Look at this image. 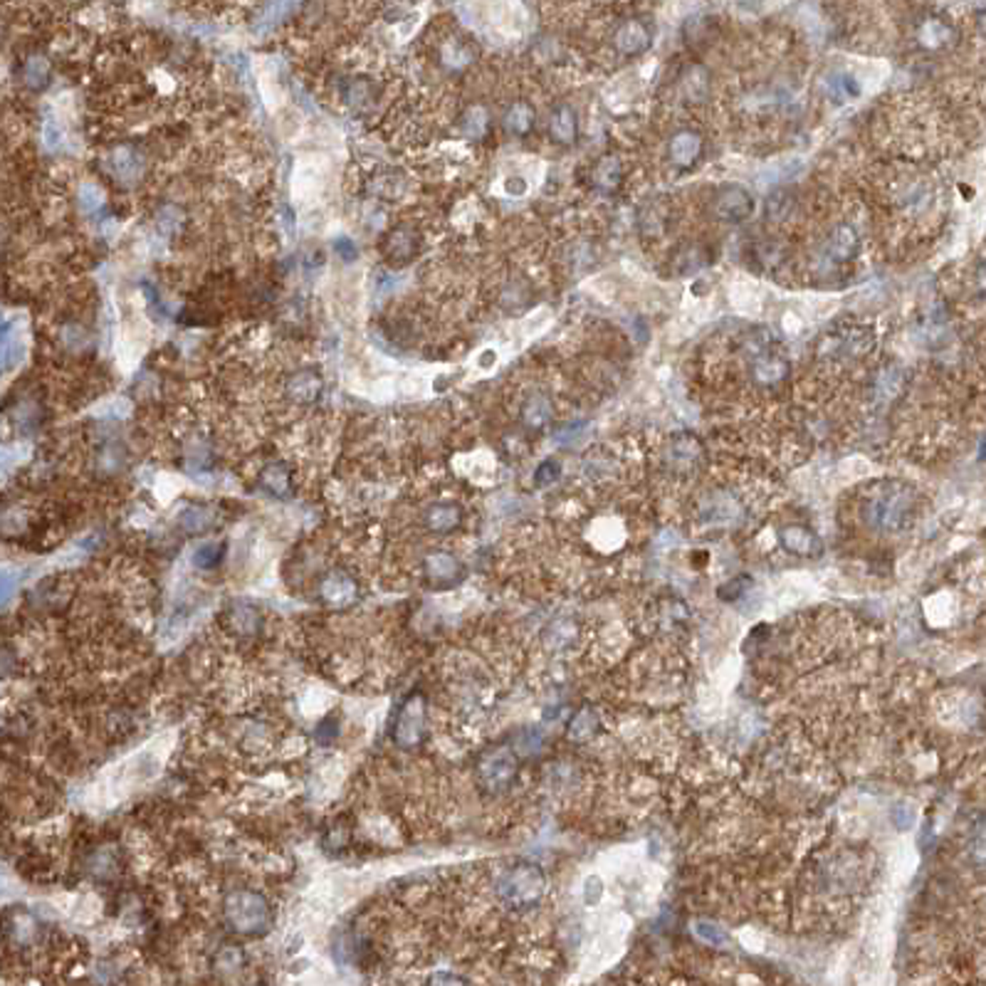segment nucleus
<instances>
[{
	"instance_id": "13",
	"label": "nucleus",
	"mask_w": 986,
	"mask_h": 986,
	"mask_svg": "<svg viewBox=\"0 0 986 986\" xmlns=\"http://www.w3.org/2000/svg\"><path fill=\"white\" fill-rule=\"evenodd\" d=\"M50 77H53V67L47 62L44 55H30L22 65V85L33 92H43L47 85H50Z\"/></svg>"
},
{
	"instance_id": "27",
	"label": "nucleus",
	"mask_w": 986,
	"mask_h": 986,
	"mask_svg": "<svg viewBox=\"0 0 986 986\" xmlns=\"http://www.w3.org/2000/svg\"><path fill=\"white\" fill-rule=\"evenodd\" d=\"M60 342H62V346L69 349V352H82V349L89 343V334L87 329H82L79 324H67V327L60 329Z\"/></svg>"
},
{
	"instance_id": "4",
	"label": "nucleus",
	"mask_w": 986,
	"mask_h": 986,
	"mask_svg": "<svg viewBox=\"0 0 986 986\" xmlns=\"http://www.w3.org/2000/svg\"><path fill=\"white\" fill-rule=\"evenodd\" d=\"M423 731H425V699L421 695H410L396 715L393 740L400 747H416L423 740Z\"/></svg>"
},
{
	"instance_id": "24",
	"label": "nucleus",
	"mask_w": 986,
	"mask_h": 986,
	"mask_svg": "<svg viewBox=\"0 0 986 986\" xmlns=\"http://www.w3.org/2000/svg\"><path fill=\"white\" fill-rule=\"evenodd\" d=\"M488 126H489V117H488V111L482 109V107H473V109H467L465 117H463V122H460V129H463L467 136H473V139L485 136Z\"/></svg>"
},
{
	"instance_id": "22",
	"label": "nucleus",
	"mask_w": 986,
	"mask_h": 986,
	"mask_svg": "<svg viewBox=\"0 0 986 986\" xmlns=\"http://www.w3.org/2000/svg\"><path fill=\"white\" fill-rule=\"evenodd\" d=\"M386 250H388V255H391V260H396V263L408 260V257L413 255V250H416V238H413L408 230H396V233L388 235Z\"/></svg>"
},
{
	"instance_id": "7",
	"label": "nucleus",
	"mask_w": 986,
	"mask_h": 986,
	"mask_svg": "<svg viewBox=\"0 0 986 986\" xmlns=\"http://www.w3.org/2000/svg\"><path fill=\"white\" fill-rule=\"evenodd\" d=\"M702 156V136L692 129H685V132L675 133L670 139V161L675 164L677 168H692L698 164V158Z\"/></svg>"
},
{
	"instance_id": "2",
	"label": "nucleus",
	"mask_w": 986,
	"mask_h": 986,
	"mask_svg": "<svg viewBox=\"0 0 986 986\" xmlns=\"http://www.w3.org/2000/svg\"><path fill=\"white\" fill-rule=\"evenodd\" d=\"M873 349H876V329L865 324L841 327V332L828 336V342L820 346L823 354L845 356V359H863Z\"/></svg>"
},
{
	"instance_id": "26",
	"label": "nucleus",
	"mask_w": 986,
	"mask_h": 986,
	"mask_svg": "<svg viewBox=\"0 0 986 986\" xmlns=\"http://www.w3.org/2000/svg\"><path fill=\"white\" fill-rule=\"evenodd\" d=\"M101 203H104V196H101V190L97 189V186H92V183H82V186H79L77 190L79 211L92 215V213L100 211Z\"/></svg>"
},
{
	"instance_id": "1",
	"label": "nucleus",
	"mask_w": 986,
	"mask_h": 986,
	"mask_svg": "<svg viewBox=\"0 0 986 986\" xmlns=\"http://www.w3.org/2000/svg\"><path fill=\"white\" fill-rule=\"evenodd\" d=\"M225 920L243 934H265L272 925V909L263 895L243 890L225 900Z\"/></svg>"
},
{
	"instance_id": "9",
	"label": "nucleus",
	"mask_w": 986,
	"mask_h": 986,
	"mask_svg": "<svg viewBox=\"0 0 986 986\" xmlns=\"http://www.w3.org/2000/svg\"><path fill=\"white\" fill-rule=\"evenodd\" d=\"M861 250V235L853 225H838L828 240V257L833 263H851Z\"/></svg>"
},
{
	"instance_id": "18",
	"label": "nucleus",
	"mask_w": 986,
	"mask_h": 986,
	"mask_svg": "<svg viewBox=\"0 0 986 986\" xmlns=\"http://www.w3.org/2000/svg\"><path fill=\"white\" fill-rule=\"evenodd\" d=\"M460 521V510L455 505H432L428 514H425V524L428 529L438 534H445L455 529V524Z\"/></svg>"
},
{
	"instance_id": "14",
	"label": "nucleus",
	"mask_w": 986,
	"mask_h": 986,
	"mask_svg": "<svg viewBox=\"0 0 986 986\" xmlns=\"http://www.w3.org/2000/svg\"><path fill=\"white\" fill-rule=\"evenodd\" d=\"M902 384H905V374H902V368L895 364H887L877 368L873 388H876L877 399L890 400V399H895L900 391H902Z\"/></svg>"
},
{
	"instance_id": "17",
	"label": "nucleus",
	"mask_w": 986,
	"mask_h": 986,
	"mask_svg": "<svg viewBox=\"0 0 986 986\" xmlns=\"http://www.w3.org/2000/svg\"><path fill=\"white\" fill-rule=\"evenodd\" d=\"M22 356H25V342L20 339V332L12 329L11 319H5L3 324V368L12 371L22 361Z\"/></svg>"
},
{
	"instance_id": "36",
	"label": "nucleus",
	"mask_w": 986,
	"mask_h": 986,
	"mask_svg": "<svg viewBox=\"0 0 986 986\" xmlns=\"http://www.w3.org/2000/svg\"><path fill=\"white\" fill-rule=\"evenodd\" d=\"M976 285H979V289H984L986 292V260L982 263V267H979V272H976Z\"/></svg>"
},
{
	"instance_id": "20",
	"label": "nucleus",
	"mask_w": 986,
	"mask_h": 986,
	"mask_svg": "<svg viewBox=\"0 0 986 986\" xmlns=\"http://www.w3.org/2000/svg\"><path fill=\"white\" fill-rule=\"evenodd\" d=\"M260 482H263V488L270 492V495H275V497H287L289 495V482H292V477H289V470L285 465H270L263 470V475H260Z\"/></svg>"
},
{
	"instance_id": "35",
	"label": "nucleus",
	"mask_w": 986,
	"mask_h": 986,
	"mask_svg": "<svg viewBox=\"0 0 986 986\" xmlns=\"http://www.w3.org/2000/svg\"><path fill=\"white\" fill-rule=\"evenodd\" d=\"M524 190H527V183L521 178H510L507 181V193H512V196H521Z\"/></svg>"
},
{
	"instance_id": "6",
	"label": "nucleus",
	"mask_w": 986,
	"mask_h": 986,
	"mask_svg": "<svg viewBox=\"0 0 986 986\" xmlns=\"http://www.w3.org/2000/svg\"><path fill=\"white\" fill-rule=\"evenodd\" d=\"M651 30L645 28L641 20H628L623 22L621 28L616 30V50L626 57H638L643 55L645 50L651 47Z\"/></svg>"
},
{
	"instance_id": "25",
	"label": "nucleus",
	"mask_w": 986,
	"mask_h": 986,
	"mask_svg": "<svg viewBox=\"0 0 986 986\" xmlns=\"http://www.w3.org/2000/svg\"><path fill=\"white\" fill-rule=\"evenodd\" d=\"M425 569H428V574H431V578H453L457 571H460V564L455 562L453 556L450 554H432L428 562H425Z\"/></svg>"
},
{
	"instance_id": "19",
	"label": "nucleus",
	"mask_w": 986,
	"mask_h": 986,
	"mask_svg": "<svg viewBox=\"0 0 986 986\" xmlns=\"http://www.w3.org/2000/svg\"><path fill=\"white\" fill-rule=\"evenodd\" d=\"M505 126H507V132L517 133V136L529 133L534 126V109L529 104H524V101L512 104L507 114H505Z\"/></svg>"
},
{
	"instance_id": "31",
	"label": "nucleus",
	"mask_w": 986,
	"mask_h": 986,
	"mask_svg": "<svg viewBox=\"0 0 986 986\" xmlns=\"http://www.w3.org/2000/svg\"><path fill=\"white\" fill-rule=\"evenodd\" d=\"M222 546H215V544H203L193 552V564L198 569H213V566L221 562Z\"/></svg>"
},
{
	"instance_id": "10",
	"label": "nucleus",
	"mask_w": 986,
	"mask_h": 986,
	"mask_svg": "<svg viewBox=\"0 0 986 986\" xmlns=\"http://www.w3.org/2000/svg\"><path fill=\"white\" fill-rule=\"evenodd\" d=\"M109 166L122 183H133L144 171V161L132 146H117L109 154Z\"/></svg>"
},
{
	"instance_id": "5",
	"label": "nucleus",
	"mask_w": 986,
	"mask_h": 986,
	"mask_svg": "<svg viewBox=\"0 0 986 986\" xmlns=\"http://www.w3.org/2000/svg\"><path fill=\"white\" fill-rule=\"evenodd\" d=\"M712 213L717 221L724 222H742L754 213V196L744 186H724L717 190Z\"/></svg>"
},
{
	"instance_id": "16",
	"label": "nucleus",
	"mask_w": 986,
	"mask_h": 986,
	"mask_svg": "<svg viewBox=\"0 0 986 986\" xmlns=\"http://www.w3.org/2000/svg\"><path fill=\"white\" fill-rule=\"evenodd\" d=\"M521 418H524V423H527L529 428H542V425H546L549 418H552V400L537 391V393H532L529 399L524 400V406H521Z\"/></svg>"
},
{
	"instance_id": "32",
	"label": "nucleus",
	"mask_w": 986,
	"mask_h": 986,
	"mask_svg": "<svg viewBox=\"0 0 986 986\" xmlns=\"http://www.w3.org/2000/svg\"><path fill=\"white\" fill-rule=\"evenodd\" d=\"M556 477H559V465H556L554 460H546V463H542V467L537 470V485H549V482H554Z\"/></svg>"
},
{
	"instance_id": "34",
	"label": "nucleus",
	"mask_w": 986,
	"mask_h": 986,
	"mask_svg": "<svg viewBox=\"0 0 986 986\" xmlns=\"http://www.w3.org/2000/svg\"><path fill=\"white\" fill-rule=\"evenodd\" d=\"M334 247H336V253H339V255H342V257H346V260H352V257H356V245L352 243V240H346V238H339V240H336V245H334Z\"/></svg>"
},
{
	"instance_id": "28",
	"label": "nucleus",
	"mask_w": 986,
	"mask_h": 986,
	"mask_svg": "<svg viewBox=\"0 0 986 986\" xmlns=\"http://www.w3.org/2000/svg\"><path fill=\"white\" fill-rule=\"evenodd\" d=\"M322 591L334 601V603H339L343 596H346V599H352V594H354V581L346 577H329V581L324 584Z\"/></svg>"
},
{
	"instance_id": "11",
	"label": "nucleus",
	"mask_w": 986,
	"mask_h": 986,
	"mask_svg": "<svg viewBox=\"0 0 986 986\" xmlns=\"http://www.w3.org/2000/svg\"><path fill=\"white\" fill-rule=\"evenodd\" d=\"M549 132H552V139H554L556 144H574L578 136L577 111L571 109V107H566V104L556 107L552 111V119H549Z\"/></svg>"
},
{
	"instance_id": "12",
	"label": "nucleus",
	"mask_w": 986,
	"mask_h": 986,
	"mask_svg": "<svg viewBox=\"0 0 986 986\" xmlns=\"http://www.w3.org/2000/svg\"><path fill=\"white\" fill-rule=\"evenodd\" d=\"M319 391H322V378H319V374L310 371V368L297 371L287 381L289 399L297 400V403H311V400L319 396Z\"/></svg>"
},
{
	"instance_id": "3",
	"label": "nucleus",
	"mask_w": 986,
	"mask_h": 986,
	"mask_svg": "<svg viewBox=\"0 0 986 986\" xmlns=\"http://www.w3.org/2000/svg\"><path fill=\"white\" fill-rule=\"evenodd\" d=\"M908 492L900 488V485H890V488L877 492L876 497L868 502L865 512H868L870 524H876L880 529H898L900 521L905 517V512H908Z\"/></svg>"
},
{
	"instance_id": "23",
	"label": "nucleus",
	"mask_w": 986,
	"mask_h": 986,
	"mask_svg": "<svg viewBox=\"0 0 986 986\" xmlns=\"http://www.w3.org/2000/svg\"><path fill=\"white\" fill-rule=\"evenodd\" d=\"M470 62H473V50L467 44L453 40L443 47V65L448 69H465Z\"/></svg>"
},
{
	"instance_id": "30",
	"label": "nucleus",
	"mask_w": 986,
	"mask_h": 986,
	"mask_svg": "<svg viewBox=\"0 0 986 986\" xmlns=\"http://www.w3.org/2000/svg\"><path fill=\"white\" fill-rule=\"evenodd\" d=\"M183 527L189 529V532H203V529H208L211 527V521H213V514L208 510H203V507H193V510H189L186 514H183Z\"/></svg>"
},
{
	"instance_id": "29",
	"label": "nucleus",
	"mask_w": 986,
	"mask_h": 986,
	"mask_svg": "<svg viewBox=\"0 0 986 986\" xmlns=\"http://www.w3.org/2000/svg\"><path fill=\"white\" fill-rule=\"evenodd\" d=\"M181 222H183V213L174 208V206L161 208V211L156 213V225H158L161 233H176L178 228H181Z\"/></svg>"
},
{
	"instance_id": "8",
	"label": "nucleus",
	"mask_w": 986,
	"mask_h": 986,
	"mask_svg": "<svg viewBox=\"0 0 986 986\" xmlns=\"http://www.w3.org/2000/svg\"><path fill=\"white\" fill-rule=\"evenodd\" d=\"M820 89H823L826 100L836 104V107H843V104H848V101L861 97V85L848 72H831L828 77L823 79V87Z\"/></svg>"
},
{
	"instance_id": "21",
	"label": "nucleus",
	"mask_w": 986,
	"mask_h": 986,
	"mask_svg": "<svg viewBox=\"0 0 986 986\" xmlns=\"http://www.w3.org/2000/svg\"><path fill=\"white\" fill-rule=\"evenodd\" d=\"M950 37H952L950 25L940 20V18H932V20H927L925 25H922L920 43L925 44V47H930V50H937V47L947 44L950 43Z\"/></svg>"
},
{
	"instance_id": "15",
	"label": "nucleus",
	"mask_w": 986,
	"mask_h": 986,
	"mask_svg": "<svg viewBox=\"0 0 986 986\" xmlns=\"http://www.w3.org/2000/svg\"><path fill=\"white\" fill-rule=\"evenodd\" d=\"M594 181H596V186L603 193H613L623 181L621 161L616 156H603L599 164H596V168H594Z\"/></svg>"
},
{
	"instance_id": "33",
	"label": "nucleus",
	"mask_w": 986,
	"mask_h": 986,
	"mask_svg": "<svg viewBox=\"0 0 986 986\" xmlns=\"http://www.w3.org/2000/svg\"><path fill=\"white\" fill-rule=\"evenodd\" d=\"M43 141H44V146H47V149H57V146H60V141H62V132H60V126H57L53 119L44 124Z\"/></svg>"
}]
</instances>
